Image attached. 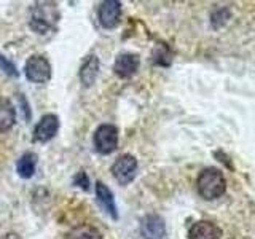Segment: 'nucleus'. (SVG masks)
<instances>
[{
	"label": "nucleus",
	"mask_w": 255,
	"mask_h": 239,
	"mask_svg": "<svg viewBox=\"0 0 255 239\" xmlns=\"http://www.w3.org/2000/svg\"><path fill=\"white\" fill-rule=\"evenodd\" d=\"M59 131V118L54 114H46L38 120V123L34 127V135L32 140L34 142H50L54 139V135Z\"/></svg>",
	"instance_id": "7"
},
{
	"label": "nucleus",
	"mask_w": 255,
	"mask_h": 239,
	"mask_svg": "<svg viewBox=\"0 0 255 239\" xmlns=\"http://www.w3.org/2000/svg\"><path fill=\"white\" fill-rule=\"evenodd\" d=\"M171 61H172V53L169 50V46L164 43H158L155 46L153 53H151V62H153L155 66L167 67V66H171Z\"/></svg>",
	"instance_id": "16"
},
{
	"label": "nucleus",
	"mask_w": 255,
	"mask_h": 239,
	"mask_svg": "<svg viewBox=\"0 0 255 239\" xmlns=\"http://www.w3.org/2000/svg\"><path fill=\"white\" fill-rule=\"evenodd\" d=\"M59 21V11L56 3L40 2L30 10L29 27L38 35H46L48 32L56 30V24Z\"/></svg>",
	"instance_id": "2"
},
{
	"label": "nucleus",
	"mask_w": 255,
	"mask_h": 239,
	"mask_svg": "<svg viewBox=\"0 0 255 239\" xmlns=\"http://www.w3.org/2000/svg\"><path fill=\"white\" fill-rule=\"evenodd\" d=\"M94 150L101 155L114 153L118 147V129L114 124H101L94 132Z\"/></svg>",
	"instance_id": "5"
},
{
	"label": "nucleus",
	"mask_w": 255,
	"mask_h": 239,
	"mask_svg": "<svg viewBox=\"0 0 255 239\" xmlns=\"http://www.w3.org/2000/svg\"><path fill=\"white\" fill-rule=\"evenodd\" d=\"M96 201L99 203V206L102 207V211L106 212L107 215H110L114 220L118 219V207H117V203H115L114 193H112V190L101 180L96 183Z\"/></svg>",
	"instance_id": "10"
},
{
	"label": "nucleus",
	"mask_w": 255,
	"mask_h": 239,
	"mask_svg": "<svg viewBox=\"0 0 255 239\" xmlns=\"http://www.w3.org/2000/svg\"><path fill=\"white\" fill-rule=\"evenodd\" d=\"M230 16H231V13H230L228 8H219V10H215V11L212 13V16H211V24H212V27H214V29L222 27L223 24H225V22L230 19Z\"/></svg>",
	"instance_id": "17"
},
{
	"label": "nucleus",
	"mask_w": 255,
	"mask_h": 239,
	"mask_svg": "<svg viewBox=\"0 0 255 239\" xmlns=\"http://www.w3.org/2000/svg\"><path fill=\"white\" fill-rule=\"evenodd\" d=\"M122 2L118 0H104L98 6V19L104 29H115L122 18Z\"/></svg>",
	"instance_id": "6"
},
{
	"label": "nucleus",
	"mask_w": 255,
	"mask_h": 239,
	"mask_svg": "<svg viewBox=\"0 0 255 239\" xmlns=\"http://www.w3.org/2000/svg\"><path fill=\"white\" fill-rule=\"evenodd\" d=\"M72 182H74V185H77L78 188H82L83 191H88L90 190V177H88V174L85 171H78L74 179H72Z\"/></svg>",
	"instance_id": "19"
},
{
	"label": "nucleus",
	"mask_w": 255,
	"mask_h": 239,
	"mask_svg": "<svg viewBox=\"0 0 255 239\" xmlns=\"http://www.w3.org/2000/svg\"><path fill=\"white\" fill-rule=\"evenodd\" d=\"M16 123V110L8 98L0 96V132L10 131Z\"/></svg>",
	"instance_id": "13"
},
{
	"label": "nucleus",
	"mask_w": 255,
	"mask_h": 239,
	"mask_svg": "<svg viewBox=\"0 0 255 239\" xmlns=\"http://www.w3.org/2000/svg\"><path fill=\"white\" fill-rule=\"evenodd\" d=\"M222 230L211 220H199L188 231V239H220Z\"/></svg>",
	"instance_id": "12"
},
{
	"label": "nucleus",
	"mask_w": 255,
	"mask_h": 239,
	"mask_svg": "<svg viewBox=\"0 0 255 239\" xmlns=\"http://www.w3.org/2000/svg\"><path fill=\"white\" fill-rule=\"evenodd\" d=\"M140 235L143 239H164L166 223L164 219L158 214H147L140 220Z\"/></svg>",
	"instance_id": "8"
},
{
	"label": "nucleus",
	"mask_w": 255,
	"mask_h": 239,
	"mask_svg": "<svg viewBox=\"0 0 255 239\" xmlns=\"http://www.w3.org/2000/svg\"><path fill=\"white\" fill-rule=\"evenodd\" d=\"M0 72H2L3 75L13 77V78H16L19 75V72H18V69H16L14 64L8 58H5L3 54H0Z\"/></svg>",
	"instance_id": "18"
},
{
	"label": "nucleus",
	"mask_w": 255,
	"mask_h": 239,
	"mask_svg": "<svg viewBox=\"0 0 255 239\" xmlns=\"http://www.w3.org/2000/svg\"><path fill=\"white\" fill-rule=\"evenodd\" d=\"M67 239H102V235L96 227L83 223L72 228L67 233Z\"/></svg>",
	"instance_id": "15"
},
{
	"label": "nucleus",
	"mask_w": 255,
	"mask_h": 239,
	"mask_svg": "<svg viewBox=\"0 0 255 239\" xmlns=\"http://www.w3.org/2000/svg\"><path fill=\"white\" fill-rule=\"evenodd\" d=\"M24 75H26V78L32 83L43 85L46 82H50V78H51V64L45 56L34 54L26 61Z\"/></svg>",
	"instance_id": "3"
},
{
	"label": "nucleus",
	"mask_w": 255,
	"mask_h": 239,
	"mask_svg": "<svg viewBox=\"0 0 255 239\" xmlns=\"http://www.w3.org/2000/svg\"><path fill=\"white\" fill-rule=\"evenodd\" d=\"M37 155L32 153V151H26L24 155H21V158L16 163V172L21 179H30L32 175L35 174L37 169Z\"/></svg>",
	"instance_id": "14"
},
{
	"label": "nucleus",
	"mask_w": 255,
	"mask_h": 239,
	"mask_svg": "<svg viewBox=\"0 0 255 239\" xmlns=\"http://www.w3.org/2000/svg\"><path fill=\"white\" fill-rule=\"evenodd\" d=\"M198 193L206 201H214L225 195L227 191V180L225 175L217 167H206L199 172L196 179Z\"/></svg>",
	"instance_id": "1"
},
{
	"label": "nucleus",
	"mask_w": 255,
	"mask_h": 239,
	"mask_svg": "<svg viewBox=\"0 0 255 239\" xmlns=\"http://www.w3.org/2000/svg\"><path fill=\"white\" fill-rule=\"evenodd\" d=\"M0 239H19V236L16 235V233H6V235H3Z\"/></svg>",
	"instance_id": "20"
},
{
	"label": "nucleus",
	"mask_w": 255,
	"mask_h": 239,
	"mask_svg": "<svg viewBox=\"0 0 255 239\" xmlns=\"http://www.w3.org/2000/svg\"><path fill=\"white\" fill-rule=\"evenodd\" d=\"M140 58L134 53H122L114 62V72L120 78H131L139 70Z\"/></svg>",
	"instance_id": "9"
},
{
	"label": "nucleus",
	"mask_w": 255,
	"mask_h": 239,
	"mask_svg": "<svg viewBox=\"0 0 255 239\" xmlns=\"http://www.w3.org/2000/svg\"><path fill=\"white\" fill-rule=\"evenodd\" d=\"M137 166L139 164H137L135 156H132L129 153H125L115 159V163L112 164L110 171L120 185H129V183L135 179Z\"/></svg>",
	"instance_id": "4"
},
{
	"label": "nucleus",
	"mask_w": 255,
	"mask_h": 239,
	"mask_svg": "<svg viewBox=\"0 0 255 239\" xmlns=\"http://www.w3.org/2000/svg\"><path fill=\"white\" fill-rule=\"evenodd\" d=\"M99 69H101V61L96 54H90L86 56L82 67H80V82H82L83 86L90 88L96 83V80H98V75H99Z\"/></svg>",
	"instance_id": "11"
}]
</instances>
